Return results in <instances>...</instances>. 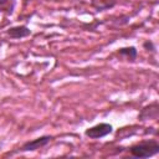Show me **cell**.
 Returning <instances> with one entry per match:
<instances>
[{
	"instance_id": "3957f363",
	"label": "cell",
	"mask_w": 159,
	"mask_h": 159,
	"mask_svg": "<svg viewBox=\"0 0 159 159\" xmlns=\"http://www.w3.org/2000/svg\"><path fill=\"white\" fill-rule=\"evenodd\" d=\"M53 138L51 135H41L39 138H35V139H31V140H27L25 142L21 148H20V152H35L37 149H41L43 147H46Z\"/></svg>"
},
{
	"instance_id": "ba28073f",
	"label": "cell",
	"mask_w": 159,
	"mask_h": 159,
	"mask_svg": "<svg viewBox=\"0 0 159 159\" xmlns=\"http://www.w3.org/2000/svg\"><path fill=\"white\" fill-rule=\"evenodd\" d=\"M9 1H10V0H0V9L2 10V7H4Z\"/></svg>"
},
{
	"instance_id": "8992f818",
	"label": "cell",
	"mask_w": 159,
	"mask_h": 159,
	"mask_svg": "<svg viewBox=\"0 0 159 159\" xmlns=\"http://www.w3.org/2000/svg\"><path fill=\"white\" fill-rule=\"evenodd\" d=\"M117 53L122 57H124L129 62H134L138 57V50L134 46H127V47H120Z\"/></svg>"
},
{
	"instance_id": "277c9868",
	"label": "cell",
	"mask_w": 159,
	"mask_h": 159,
	"mask_svg": "<svg viewBox=\"0 0 159 159\" xmlns=\"http://www.w3.org/2000/svg\"><path fill=\"white\" fill-rule=\"evenodd\" d=\"M159 117V103L158 101H154L152 103H149L148 106L143 107L142 111L138 114V119L139 120H157Z\"/></svg>"
},
{
	"instance_id": "6da1fadb",
	"label": "cell",
	"mask_w": 159,
	"mask_h": 159,
	"mask_svg": "<svg viewBox=\"0 0 159 159\" xmlns=\"http://www.w3.org/2000/svg\"><path fill=\"white\" fill-rule=\"evenodd\" d=\"M130 155L135 158H149L159 153V143L157 139L142 140L129 148Z\"/></svg>"
},
{
	"instance_id": "5b68a950",
	"label": "cell",
	"mask_w": 159,
	"mask_h": 159,
	"mask_svg": "<svg viewBox=\"0 0 159 159\" xmlns=\"http://www.w3.org/2000/svg\"><path fill=\"white\" fill-rule=\"evenodd\" d=\"M6 34L15 40H20V39H25L27 36L31 35V30L26 26V25H17V26H11L6 30Z\"/></svg>"
},
{
	"instance_id": "52a82bcc",
	"label": "cell",
	"mask_w": 159,
	"mask_h": 159,
	"mask_svg": "<svg viewBox=\"0 0 159 159\" xmlns=\"http://www.w3.org/2000/svg\"><path fill=\"white\" fill-rule=\"evenodd\" d=\"M143 47H144L147 51L155 52V45H154V42H153V41H150V40L144 41V42H143Z\"/></svg>"
},
{
	"instance_id": "7a4b0ae2",
	"label": "cell",
	"mask_w": 159,
	"mask_h": 159,
	"mask_svg": "<svg viewBox=\"0 0 159 159\" xmlns=\"http://www.w3.org/2000/svg\"><path fill=\"white\" fill-rule=\"evenodd\" d=\"M113 133V125L109 123H98L84 130V135L89 139H101Z\"/></svg>"
},
{
	"instance_id": "9c48e42d",
	"label": "cell",
	"mask_w": 159,
	"mask_h": 159,
	"mask_svg": "<svg viewBox=\"0 0 159 159\" xmlns=\"http://www.w3.org/2000/svg\"><path fill=\"white\" fill-rule=\"evenodd\" d=\"M1 11H2V10H1V9H0V12H1Z\"/></svg>"
}]
</instances>
